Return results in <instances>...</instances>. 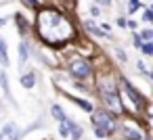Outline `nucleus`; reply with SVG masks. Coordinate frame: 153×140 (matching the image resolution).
Segmentation results:
<instances>
[{"instance_id": "4468645a", "label": "nucleus", "mask_w": 153, "mask_h": 140, "mask_svg": "<svg viewBox=\"0 0 153 140\" xmlns=\"http://www.w3.org/2000/svg\"><path fill=\"white\" fill-rule=\"evenodd\" d=\"M0 86H2V90H4L7 94H11V92H9V80H7V73H4V71L0 73Z\"/></svg>"}, {"instance_id": "0eeeda50", "label": "nucleus", "mask_w": 153, "mask_h": 140, "mask_svg": "<svg viewBox=\"0 0 153 140\" xmlns=\"http://www.w3.org/2000/svg\"><path fill=\"white\" fill-rule=\"evenodd\" d=\"M122 86H124V90L130 94V98L134 100V105H140V102H143V96H140V94H138V92H136V90H134V88H132L126 80H122Z\"/></svg>"}, {"instance_id": "20e7f679", "label": "nucleus", "mask_w": 153, "mask_h": 140, "mask_svg": "<svg viewBox=\"0 0 153 140\" xmlns=\"http://www.w3.org/2000/svg\"><path fill=\"white\" fill-rule=\"evenodd\" d=\"M69 73L76 75V77H80V80H84V77H90L92 69H90V65L84 59H76V61L69 63Z\"/></svg>"}, {"instance_id": "412c9836", "label": "nucleus", "mask_w": 153, "mask_h": 140, "mask_svg": "<svg viewBox=\"0 0 153 140\" xmlns=\"http://www.w3.org/2000/svg\"><path fill=\"white\" fill-rule=\"evenodd\" d=\"M140 7V2H138V0H130V11H136Z\"/></svg>"}, {"instance_id": "dca6fc26", "label": "nucleus", "mask_w": 153, "mask_h": 140, "mask_svg": "<svg viewBox=\"0 0 153 140\" xmlns=\"http://www.w3.org/2000/svg\"><path fill=\"white\" fill-rule=\"evenodd\" d=\"M74 100L78 102L80 109H84V111H92V105H90V102H86V100H82V98H74Z\"/></svg>"}, {"instance_id": "f257e3e1", "label": "nucleus", "mask_w": 153, "mask_h": 140, "mask_svg": "<svg viewBox=\"0 0 153 140\" xmlns=\"http://www.w3.org/2000/svg\"><path fill=\"white\" fill-rule=\"evenodd\" d=\"M38 27H40V34H42V38H44L46 42H55L57 38H59V40L71 38V36H67L65 32H59V27H69V25H67V21H65L59 13H53V11H44V13L40 15Z\"/></svg>"}, {"instance_id": "1a4fd4ad", "label": "nucleus", "mask_w": 153, "mask_h": 140, "mask_svg": "<svg viewBox=\"0 0 153 140\" xmlns=\"http://www.w3.org/2000/svg\"><path fill=\"white\" fill-rule=\"evenodd\" d=\"M0 63H2V67L9 65V55H7V42L0 38Z\"/></svg>"}, {"instance_id": "6e6552de", "label": "nucleus", "mask_w": 153, "mask_h": 140, "mask_svg": "<svg viewBox=\"0 0 153 140\" xmlns=\"http://www.w3.org/2000/svg\"><path fill=\"white\" fill-rule=\"evenodd\" d=\"M65 123H67V119H65ZM67 130L71 132V138H74V140H80V138H82V130H80V125H76L74 121L67 123Z\"/></svg>"}, {"instance_id": "f3484780", "label": "nucleus", "mask_w": 153, "mask_h": 140, "mask_svg": "<svg viewBox=\"0 0 153 140\" xmlns=\"http://www.w3.org/2000/svg\"><path fill=\"white\" fill-rule=\"evenodd\" d=\"M140 48H143V52H145L147 57H151V55H153V44H151V42H147V44H140Z\"/></svg>"}, {"instance_id": "aec40b11", "label": "nucleus", "mask_w": 153, "mask_h": 140, "mask_svg": "<svg viewBox=\"0 0 153 140\" xmlns=\"http://www.w3.org/2000/svg\"><path fill=\"white\" fill-rule=\"evenodd\" d=\"M143 38H145V40L149 42V40L153 38V32H151V29H145V32H143Z\"/></svg>"}, {"instance_id": "6ab92c4d", "label": "nucleus", "mask_w": 153, "mask_h": 140, "mask_svg": "<svg viewBox=\"0 0 153 140\" xmlns=\"http://www.w3.org/2000/svg\"><path fill=\"white\" fill-rule=\"evenodd\" d=\"M59 132H61V136H69V130H67V123L65 121H61V130Z\"/></svg>"}, {"instance_id": "9d476101", "label": "nucleus", "mask_w": 153, "mask_h": 140, "mask_svg": "<svg viewBox=\"0 0 153 140\" xmlns=\"http://www.w3.org/2000/svg\"><path fill=\"white\" fill-rule=\"evenodd\" d=\"M17 50H19V65H23V63L27 61V44L21 42V44L17 46Z\"/></svg>"}, {"instance_id": "f03ea898", "label": "nucleus", "mask_w": 153, "mask_h": 140, "mask_svg": "<svg viewBox=\"0 0 153 140\" xmlns=\"http://www.w3.org/2000/svg\"><path fill=\"white\" fill-rule=\"evenodd\" d=\"M92 125H94L97 136L99 138H105V136H109L115 130V119L109 113H105V111H97L92 115Z\"/></svg>"}, {"instance_id": "a211bd4d", "label": "nucleus", "mask_w": 153, "mask_h": 140, "mask_svg": "<svg viewBox=\"0 0 153 140\" xmlns=\"http://www.w3.org/2000/svg\"><path fill=\"white\" fill-rule=\"evenodd\" d=\"M143 21H147V23H149V21H153V13H151L149 9L145 11V15H143Z\"/></svg>"}, {"instance_id": "f8f14e48", "label": "nucleus", "mask_w": 153, "mask_h": 140, "mask_svg": "<svg viewBox=\"0 0 153 140\" xmlns=\"http://www.w3.org/2000/svg\"><path fill=\"white\" fill-rule=\"evenodd\" d=\"M86 29H88L90 34H94V36H109L105 29H99V27H97L94 23H90V21H86Z\"/></svg>"}, {"instance_id": "423d86ee", "label": "nucleus", "mask_w": 153, "mask_h": 140, "mask_svg": "<svg viewBox=\"0 0 153 140\" xmlns=\"http://www.w3.org/2000/svg\"><path fill=\"white\" fill-rule=\"evenodd\" d=\"M122 134H124L128 140H149V138H145L138 130H132V127H128V125H124V127H122Z\"/></svg>"}, {"instance_id": "ddd939ff", "label": "nucleus", "mask_w": 153, "mask_h": 140, "mask_svg": "<svg viewBox=\"0 0 153 140\" xmlns=\"http://www.w3.org/2000/svg\"><path fill=\"white\" fill-rule=\"evenodd\" d=\"M51 113H53L59 121H65V119H67V117H65V113H63V109H61L59 105H53V107H51Z\"/></svg>"}, {"instance_id": "39448f33", "label": "nucleus", "mask_w": 153, "mask_h": 140, "mask_svg": "<svg viewBox=\"0 0 153 140\" xmlns=\"http://www.w3.org/2000/svg\"><path fill=\"white\" fill-rule=\"evenodd\" d=\"M0 140H19V127L15 121H9L0 130Z\"/></svg>"}, {"instance_id": "b1692460", "label": "nucleus", "mask_w": 153, "mask_h": 140, "mask_svg": "<svg viewBox=\"0 0 153 140\" xmlns=\"http://www.w3.org/2000/svg\"><path fill=\"white\" fill-rule=\"evenodd\" d=\"M25 4L27 7H36V0H25Z\"/></svg>"}, {"instance_id": "4be33fe9", "label": "nucleus", "mask_w": 153, "mask_h": 140, "mask_svg": "<svg viewBox=\"0 0 153 140\" xmlns=\"http://www.w3.org/2000/svg\"><path fill=\"white\" fill-rule=\"evenodd\" d=\"M140 44H143V42H140V38H138V36H134V46H140Z\"/></svg>"}, {"instance_id": "9b49d317", "label": "nucleus", "mask_w": 153, "mask_h": 140, "mask_svg": "<svg viewBox=\"0 0 153 140\" xmlns=\"http://www.w3.org/2000/svg\"><path fill=\"white\" fill-rule=\"evenodd\" d=\"M34 84H36L34 73H25V75L21 77V86H23V88H34Z\"/></svg>"}, {"instance_id": "5701e85b", "label": "nucleus", "mask_w": 153, "mask_h": 140, "mask_svg": "<svg viewBox=\"0 0 153 140\" xmlns=\"http://www.w3.org/2000/svg\"><path fill=\"white\" fill-rule=\"evenodd\" d=\"M101 4H105V7H111V0H99Z\"/></svg>"}, {"instance_id": "7ed1b4c3", "label": "nucleus", "mask_w": 153, "mask_h": 140, "mask_svg": "<svg viewBox=\"0 0 153 140\" xmlns=\"http://www.w3.org/2000/svg\"><path fill=\"white\" fill-rule=\"evenodd\" d=\"M101 94H103V100H105L111 109L122 111V100H120V96H117V88L113 86V82L103 80V82H101Z\"/></svg>"}, {"instance_id": "2eb2a0df", "label": "nucleus", "mask_w": 153, "mask_h": 140, "mask_svg": "<svg viewBox=\"0 0 153 140\" xmlns=\"http://www.w3.org/2000/svg\"><path fill=\"white\" fill-rule=\"evenodd\" d=\"M15 19H17V27H19V29H21V32L25 34V32H27V23H25V19H23L21 15H17Z\"/></svg>"}]
</instances>
